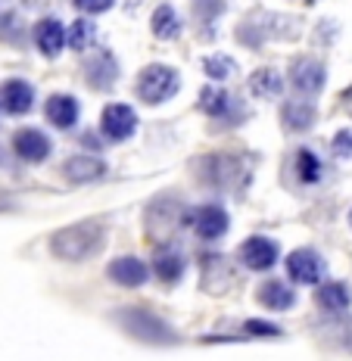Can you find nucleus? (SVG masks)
<instances>
[{
	"mask_svg": "<svg viewBox=\"0 0 352 361\" xmlns=\"http://www.w3.org/2000/svg\"><path fill=\"white\" fill-rule=\"evenodd\" d=\"M107 246V224L87 218V221L59 228L54 237L47 240V250L59 262H87Z\"/></svg>",
	"mask_w": 352,
	"mask_h": 361,
	"instance_id": "1",
	"label": "nucleus"
},
{
	"mask_svg": "<svg viewBox=\"0 0 352 361\" xmlns=\"http://www.w3.org/2000/svg\"><path fill=\"white\" fill-rule=\"evenodd\" d=\"M112 321H116L128 336H134V340H140L147 345H175V343H181L178 330L147 305L116 308V312H112Z\"/></svg>",
	"mask_w": 352,
	"mask_h": 361,
	"instance_id": "2",
	"label": "nucleus"
},
{
	"mask_svg": "<svg viewBox=\"0 0 352 361\" xmlns=\"http://www.w3.org/2000/svg\"><path fill=\"white\" fill-rule=\"evenodd\" d=\"M200 184L212 187L219 193H243L253 184V171L241 156L231 153H209L197 162Z\"/></svg>",
	"mask_w": 352,
	"mask_h": 361,
	"instance_id": "3",
	"label": "nucleus"
},
{
	"mask_svg": "<svg viewBox=\"0 0 352 361\" xmlns=\"http://www.w3.org/2000/svg\"><path fill=\"white\" fill-rule=\"evenodd\" d=\"M178 90H181V75L166 63L144 66V69L138 72V81H134V94H138V100L147 103V106H162Z\"/></svg>",
	"mask_w": 352,
	"mask_h": 361,
	"instance_id": "4",
	"label": "nucleus"
},
{
	"mask_svg": "<svg viewBox=\"0 0 352 361\" xmlns=\"http://www.w3.org/2000/svg\"><path fill=\"white\" fill-rule=\"evenodd\" d=\"M184 224H190V212H187V206L178 197H171V193H162V197H156L150 202L147 209V237L156 240V243H171V234H175L178 228H184Z\"/></svg>",
	"mask_w": 352,
	"mask_h": 361,
	"instance_id": "5",
	"label": "nucleus"
},
{
	"mask_svg": "<svg viewBox=\"0 0 352 361\" xmlns=\"http://www.w3.org/2000/svg\"><path fill=\"white\" fill-rule=\"evenodd\" d=\"M200 109H203L212 122L228 125V128L241 125L246 118V106L241 97H234L228 87H219V85L200 87Z\"/></svg>",
	"mask_w": 352,
	"mask_h": 361,
	"instance_id": "6",
	"label": "nucleus"
},
{
	"mask_svg": "<svg viewBox=\"0 0 352 361\" xmlns=\"http://www.w3.org/2000/svg\"><path fill=\"white\" fill-rule=\"evenodd\" d=\"M324 81H327V66L321 63L318 56H299L290 63V72H287V85L296 90V97H318L324 90Z\"/></svg>",
	"mask_w": 352,
	"mask_h": 361,
	"instance_id": "7",
	"label": "nucleus"
},
{
	"mask_svg": "<svg viewBox=\"0 0 352 361\" xmlns=\"http://www.w3.org/2000/svg\"><path fill=\"white\" fill-rule=\"evenodd\" d=\"M287 277L296 287H318L327 277V262L312 246H299L287 255Z\"/></svg>",
	"mask_w": 352,
	"mask_h": 361,
	"instance_id": "8",
	"label": "nucleus"
},
{
	"mask_svg": "<svg viewBox=\"0 0 352 361\" xmlns=\"http://www.w3.org/2000/svg\"><path fill=\"white\" fill-rule=\"evenodd\" d=\"M138 125H140V118L128 103H109L100 112V134L109 144H125L128 137H134Z\"/></svg>",
	"mask_w": 352,
	"mask_h": 361,
	"instance_id": "9",
	"label": "nucleus"
},
{
	"mask_svg": "<svg viewBox=\"0 0 352 361\" xmlns=\"http://www.w3.org/2000/svg\"><path fill=\"white\" fill-rule=\"evenodd\" d=\"M281 259V243L265 234H253L246 237L237 250V262L250 271H272Z\"/></svg>",
	"mask_w": 352,
	"mask_h": 361,
	"instance_id": "10",
	"label": "nucleus"
},
{
	"mask_svg": "<svg viewBox=\"0 0 352 361\" xmlns=\"http://www.w3.org/2000/svg\"><path fill=\"white\" fill-rule=\"evenodd\" d=\"M231 228V215L228 209L219 206V202H206V206H197L190 212V231L206 243H215L228 234Z\"/></svg>",
	"mask_w": 352,
	"mask_h": 361,
	"instance_id": "11",
	"label": "nucleus"
},
{
	"mask_svg": "<svg viewBox=\"0 0 352 361\" xmlns=\"http://www.w3.org/2000/svg\"><path fill=\"white\" fill-rule=\"evenodd\" d=\"M237 281L231 262L221 252H203L200 255V287L212 296H221L224 290H231Z\"/></svg>",
	"mask_w": 352,
	"mask_h": 361,
	"instance_id": "12",
	"label": "nucleus"
},
{
	"mask_svg": "<svg viewBox=\"0 0 352 361\" xmlns=\"http://www.w3.org/2000/svg\"><path fill=\"white\" fill-rule=\"evenodd\" d=\"M13 153L25 165H44L54 153V140L41 131V128H19L13 134Z\"/></svg>",
	"mask_w": 352,
	"mask_h": 361,
	"instance_id": "13",
	"label": "nucleus"
},
{
	"mask_svg": "<svg viewBox=\"0 0 352 361\" xmlns=\"http://www.w3.org/2000/svg\"><path fill=\"white\" fill-rule=\"evenodd\" d=\"M150 271H153L156 277H159L162 283H181L184 271H187V255L181 246L171 240V243H159L153 250V262H150Z\"/></svg>",
	"mask_w": 352,
	"mask_h": 361,
	"instance_id": "14",
	"label": "nucleus"
},
{
	"mask_svg": "<svg viewBox=\"0 0 352 361\" xmlns=\"http://www.w3.org/2000/svg\"><path fill=\"white\" fill-rule=\"evenodd\" d=\"M32 109H35V87L25 78H6L0 85V112L4 116L19 118Z\"/></svg>",
	"mask_w": 352,
	"mask_h": 361,
	"instance_id": "15",
	"label": "nucleus"
},
{
	"mask_svg": "<svg viewBox=\"0 0 352 361\" xmlns=\"http://www.w3.org/2000/svg\"><path fill=\"white\" fill-rule=\"evenodd\" d=\"M81 72H85L87 87L112 90V87H116V81H119V59L112 56V50H100V54H94V56L85 59Z\"/></svg>",
	"mask_w": 352,
	"mask_h": 361,
	"instance_id": "16",
	"label": "nucleus"
},
{
	"mask_svg": "<svg viewBox=\"0 0 352 361\" xmlns=\"http://www.w3.org/2000/svg\"><path fill=\"white\" fill-rule=\"evenodd\" d=\"M318 122V109L309 97H290L284 100L281 106V125L287 134H303V131H312Z\"/></svg>",
	"mask_w": 352,
	"mask_h": 361,
	"instance_id": "17",
	"label": "nucleus"
},
{
	"mask_svg": "<svg viewBox=\"0 0 352 361\" xmlns=\"http://www.w3.org/2000/svg\"><path fill=\"white\" fill-rule=\"evenodd\" d=\"M107 277L116 287H128V290H138L150 281V265L138 255H119V259L109 262L107 268Z\"/></svg>",
	"mask_w": 352,
	"mask_h": 361,
	"instance_id": "18",
	"label": "nucleus"
},
{
	"mask_svg": "<svg viewBox=\"0 0 352 361\" xmlns=\"http://www.w3.org/2000/svg\"><path fill=\"white\" fill-rule=\"evenodd\" d=\"M32 41L47 59H56L66 50V25L56 16H44L32 25Z\"/></svg>",
	"mask_w": 352,
	"mask_h": 361,
	"instance_id": "19",
	"label": "nucleus"
},
{
	"mask_svg": "<svg viewBox=\"0 0 352 361\" xmlns=\"http://www.w3.org/2000/svg\"><path fill=\"white\" fill-rule=\"evenodd\" d=\"M107 175H109L107 159H100V156H94V153H75L72 159L63 165V178L69 180V184H94V180H100Z\"/></svg>",
	"mask_w": 352,
	"mask_h": 361,
	"instance_id": "20",
	"label": "nucleus"
},
{
	"mask_svg": "<svg viewBox=\"0 0 352 361\" xmlns=\"http://www.w3.org/2000/svg\"><path fill=\"white\" fill-rule=\"evenodd\" d=\"M44 116H47V122L59 128V131H69L81 118V103L75 100L72 94H54L44 103Z\"/></svg>",
	"mask_w": 352,
	"mask_h": 361,
	"instance_id": "21",
	"label": "nucleus"
},
{
	"mask_svg": "<svg viewBox=\"0 0 352 361\" xmlns=\"http://www.w3.org/2000/svg\"><path fill=\"white\" fill-rule=\"evenodd\" d=\"M324 159L312 147H299L293 153V180L299 187H318L324 180Z\"/></svg>",
	"mask_w": 352,
	"mask_h": 361,
	"instance_id": "22",
	"label": "nucleus"
},
{
	"mask_svg": "<svg viewBox=\"0 0 352 361\" xmlns=\"http://www.w3.org/2000/svg\"><path fill=\"white\" fill-rule=\"evenodd\" d=\"M315 305L327 314H343L352 305V290L343 281H321L315 287Z\"/></svg>",
	"mask_w": 352,
	"mask_h": 361,
	"instance_id": "23",
	"label": "nucleus"
},
{
	"mask_svg": "<svg viewBox=\"0 0 352 361\" xmlns=\"http://www.w3.org/2000/svg\"><path fill=\"white\" fill-rule=\"evenodd\" d=\"M256 302L268 312H290L296 305V290L287 281H265L256 290Z\"/></svg>",
	"mask_w": 352,
	"mask_h": 361,
	"instance_id": "24",
	"label": "nucleus"
},
{
	"mask_svg": "<svg viewBox=\"0 0 352 361\" xmlns=\"http://www.w3.org/2000/svg\"><path fill=\"white\" fill-rule=\"evenodd\" d=\"M284 87H287V81H284V75L278 69H272V66H262V69L250 75V90L259 100H278L284 94Z\"/></svg>",
	"mask_w": 352,
	"mask_h": 361,
	"instance_id": "25",
	"label": "nucleus"
},
{
	"mask_svg": "<svg viewBox=\"0 0 352 361\" xmlns=\"http://www.w3.org/2000/svg\"><path fill=\"white\" fill-rule=\"evenodd\" d=\"M150 32H153V37H159V41H178L184 32V22L175 13V6L162 4V6H156L153 19H150Z\"/></svg>",
	"mask_w": 352,
	"mask_h": 361,
	"instance_id": "26",
	"label": "nucleus"
},
{
	"mask_svg": "<svg viewBox=\"0 0 352 361\" xmlns=\"http://www.w3.org/2000/svg\"><path fill=\"white\" fill-rule=\"evenodd\" d=\"M224 13V0H193V19L200 25V37L212 41L215 37V19Z\"/></svg>",
	"mask_w": 352,
	"mask_h": 361,
	"instance_id": "27",
	"label": "nucleus"
},
{
	"mask_svg": "<svg viewBox=\"0 0 352 361\" xmlns=\"http://www.w3.org/2000/svg\"><path fill=\"white\" fill-rule=\"evenodd\" d=\"M97 41V25L94 19H75L69 28H66V47H72L75 54H85L87 47Z\"/></svg>",
	"mask_w": 352,
	"mask_h": 361,
	"instance_id": "28",
	"label": "nucleus"
},
{
	"mask_svg": "<svg viewBox=\"0 0 352 361\" xmlns=\"http://www.w3.org/2000/svg\"><path fill=\"white\" fill-rule=\"evenodd\" d=\"M203 72L209 81H231L237 75V63L228 54H209L203 59Z\"/></svg>",
	"mask_w": 352,
	"mask_h": 361,
	"instance_id": "29",
	"label": "nucleus"
},
{
	"mask_svg": "<svg viewBox=\"0 0 352 361\" xmlns=\"http://www.w3.org/2000/svg\"><path fill=\"white\" fill-rule=\"evenodd\" d=\"M241 330H243V336H256V340H274V336L284 334L278 324H272V321H259V318L243 321Z\"/></svg>",
	"mask_w": 352,
	"mask_h": 361,
	"instance_id": "30",
	"label": "nucleus"
},
{
	"mask_svg": "<svg viewBox=\"0 0 352 361\" xmlns=\"http://www.w3.org/2000/svg\"><path fill=\"white\" fill-rule=\"evenodd\" d=\"M331 156L334 159H352V128H340L331 137Z\"/></svg>",
	"mask_w": 352,
	"mask_h": 361,
	"instance_id": "31",
	"label": "nucleus"
},
{
	"mask_svg": "<svg viewBox=\"0 0 352 361\" xmlns=\"http://www.w3.org/2000/svg\"><path fill=\"white\" fill-rule=\"evenodd\" d=\"M72 6L78 13H87V16H97V13H107L116 6V0H72Z\"/></svg>",
	"mask_w": 352,
	"mask_h": 361,
	"instance_id": "32",
	"label": "nucleus"
},
{
	"mask_svg": "<svg viewBox=\"0 0 352 361\" xmlns=\"http://www.w3.org/2000/svg\"><path fill=\"white\" fill-rule=\"evenodd\" d=\"M81 144H85V147H103L107 140H103V134H100V137H97V134H85V137H81Z\"/></svg>",
	"mask_w": 352,
	"mask_h": 361,
	"instance_id": "33",
	"label": "nucleus"
},
{
	"mask_svg": "<svg viewBox=\"0 0 352 361\" xmlns=\"http://www.w3.org/2000/svg\"><path fill=\"white\" fill-rule=\"evenodd\" d=\"M349 228H352V209H349Z\"/></svg>",
	"mask_w": 352,
	"mask_h": 361,
	"instance_id": "34",
	"label": "nucleus"
}]
</instances>
